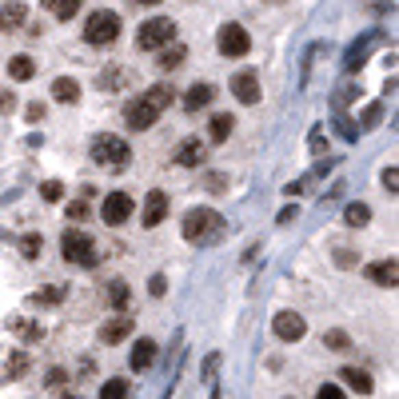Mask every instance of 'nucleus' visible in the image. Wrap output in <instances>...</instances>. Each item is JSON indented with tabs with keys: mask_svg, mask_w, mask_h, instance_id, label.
<instances>
[{
	"mask_svg": "<svg viewBox=\"0 0 399 399\" xmlns=\"http://www.w3.org/2000/svg\"><path fill=\"white\" fill-rule=\"evenodd\" d=\"M172 100H176V88H168V84H152L144 96H136L132 104H124V120H128V128L148 132V128L160 120V112H164Z\"/></svg>",
	"mask_w": 399,
	"mask_h": 399,
	"instance_id": "1",
	"label": "nucleus"
},
{
	"mask_svg": "<svg viewBox=\"0 0 399 399\" xmlns=\"http://www.w3.org/2000/svg\"><path fill=\"white\" fill-rule=\"evenodd\" d=\"M224 235V220H220V211L211 208H192L184 216V240L188 244H216Z\"/></svg>",
	"mask_w": 399,
	"mask_h": 399,
	"instance_id": "2",
	"label": "nucleus"
},
{
	"mask_svg": "<svg viewBox=\"0 0 399 399\" xmlns=\"http://www.w3.org/2000/svg\"><path fill=\"white\" fill-rule=\"evenodd\" d=\"M60 252L68 263H80V268H92L96 259V240L88 232H80V228H68V232L60 235Z\"/></svg>",
	"mask_w": 399,
	"mask_h": 399,
	"instance_id": "3",
	"label": "nucleus"
},
{
	"mask_svg": "<svg viewBox=\"0 0 399 399\" xmlns=\"http://www.w3.org/2000/svg\"><path fill=\"white\" fill-rule=\"evenodd\" d=\"M116 36H120V16L112 8H96L88 16V24H84V40L100 48V44H112Z\"/></svg>",
	"mask_w": 399,
	"mask_h": 399,
	"instance_id": "4",
	"label": "nucleus"
},
{
	"mask_svg": "<svg viewBox=\"0 0 399 399\" xmlns=\"http://www.w3.org/2000/svg\"><path fill=\"white\" fill-rule=\"evenodd\" d=\"M128 156H132V148L128 140H120V136H96L92 140V160L104 168H128Z\"/></svg>",
	"mask_w": 399,
	"mask_h": 399,
	"instance_id": "5",
	"label": "nucleus"
},
{
	"mask_svg": "<svg viewBox=\"0 0 399 399\" xmlns=\"http://www.w3.org/2000/svg\"><path fill=\"white\" fill-rule=\"evenodd\" d=\"M176 40V24L168 21V16H152V21L140 24V32H136V48L144 52H152V48H164Z\"/></svg>",
	"mask_w": 399,
	"mask_h": 399,
	"instance_id": "6",
	"label": "nucleus"
},
{
	"mask_svg": "<svg viewBox=\"0 0 399 399\" xmlns=\"http://www.w3.org/2000/svg\"><path fill=\"white\" fill-rule=\"evenodd\" d=\"M132 211H136L132 196H128V192H112V196H104V204H100V220H104L108 228H120L124 220H132Z\"/></svg>",
	"mask_w": 399,
	"mask_h": 399,
	"instance_id": "7",
	"label": "nucleus"
},
{
	"mask_svg": "<svg viewBox=\"0 0 399 399\" xmlns=\"http://www.w3.org/2000/svg\"><path fill=\"white\" fill-rule=\"evenodd\" d=\"M216 48H220L224 56H244V52L252 48V36H248L240 24H224V28L216 32Z\"/></svg>",
	"mask_w": 399,
	"mask_h": 399,
	"instance_id": "8",
	"label": "nucleus"
},
{
	"mask_svg": "<svg viewBox=\"0 0 399 399\" xmlns=\"http://www.w3.org/2000/svg\"><path fill=\"white\" fill-rule=\"evenodd\" d=\"M272 331H276L280 339H287V344H296V339L307 335V324H304V316H296V311H280V316L272 320Z\"/></svg>",
	"mask_w": 399,
	"mask_h": 399,
	"instance_id": "9",
	"label": "nucleus"
},
{
	"mask_svg": "<svg viewBox=\"0 0 399 399\" xmlns=\"http://www.w3.org/2000/svg\"><path fill=\"white\" fill-rule=\"evenodd\" d=\"M164 216H168V196L160 188H152L148 192V200H144V228H160L164 224Z\"/></svg>",
	"mask_w": 399,
	"mask_h": 399,
	"instance_id": "10",
	"label": "nucleus"
},
{
	"mask_svg": "<svg viewBox=\"0 0 399 399\" xmlns=\"http://www.w3.org/2000/svg\"><path fill=\"white\" fill-rule=\"evenodd\" d=\"M204 156H208V148L196 140V136L180 140V148H176V164H180V168H200V164H204Z\"/></svg>",
	"mask_w": 399,
	"mask_h": 399,
	"instance_id": "11",
	"label": "nucleus"
},
{
	"mask_svg": "<svg viewBox=\"0 0 399 399\" xmlns=\"http://www.w3.org/2000/svg\"><path fill=\"white\" fill-rule=\"evenodd\" d=\"M232 92L240 104H256L259 100V80H256V72H240L232 80Z\"/></svg>",
	"mask_w": 399,
	"mask_h": 399,
	"instance_id": "12",
	"label": "nucleus"
},
{
	"mask_svg": "<svg viewBox=\"0 0 399 399\" xmlns=\"http://www.w3.org/2000/svg\"><path fill=\"white\" fill-rule=\"evenodd\" d=\"M132 328H136V320H132V316H116V320H108V324L100 328V339H104V344H120V339H128V335H132Z\"/></svg>",
	"mask_w": 399,
	"mask_h": 399,
	"instance_id": "13",
	"label": "nucleus"
},
{
	"mask_svg": "<svg viewBox=\"0 0 399 399\" xmlns=\"http://www.w3.org/2000/svg\"><path fill=\"white\" fill-rule=\"evenodd\" d=\"M368 280L379 283V287H396V280H399V263H396V259L372 263V268H368Z\"/></svg>",
	"mask_w": 399,
	"mask_h": 399,
	"instance_id": "14",
	"label": "nucleus"
},
{
	"mask_svg": "<svg viewBox=\"0 0 399 399\" xmlns=\"http://www.w3.org/2000/svg\"><path fill=\"white\" fill-rule=\"evenodd\" d=\"M24 16H28V8H24L21 0L4 4V8H0V32H16V28H24Z\"/></svg>",
	"mask_w": 399,
	"mask_h": 399,
	"instance_id": "15",
	"label": "nucleus"
},
{
	"mask_svg": "<svg viewBox=\"0 0 399 399\" xmlns=\"http://www.w3.org/2000/svg\"><path fill=\"white\" fill-rule=\"evenodd\" d=\"M211 96H216L211 84H192L188 92H184V108H188V112H200V108H208L211 104Z\"/></svg>",
	"mask_w": 399,
	"mask_h": 399,
	"instance_id": "16",
	"label": "nucleus"
},
{
	"mask_svg": "<svg viewBox=\"0 0 399 399\" xmlns=\"http://www.w3.org/2000/svg\"><path fill=\"white\" fill-rule=\"evenodd\" d=\"M128 359H132V368H136V372H148V368L156 363V344H152V339H136V348H132Z\"/></svg>",
	"mask_w": 399,
	"mask_h": 399,
	"instance_id": "17",
	"label": "nucleus"
},
{
	"mask_svg": "<svg viewBox=\"0 0 399 399\" xmlns=\"http://www.w3.org/2000/svg\"><path fill=\"white\" fill-rule=\"evenodd\" d=\"M184 60H188V48H184V44H164V52H160V60H156V64H160L164 72H176Z\"/></svg>",
	"mask_w": 399,
	"mask_h": 399,
	"instance_id": "18",
	"label": "nucleus"
},
{
	"mask_svg": "<svg viewBox=\"0 0 399 399\" xmlns=\"http://www.w3.org/2000/svg\"><path fill=\"white\" fill-rule=\"evenodd\" d=\"M128 80H132V72H128V68L100 72V88H104V92H120V88H128Z\"/></svg>",
	"mask_w": 399,
	"mask_h": 399,
	"instance_id": "19",
	"label": "nucleus"
},
{
	"mask_svg": "<svg viewBox=\"0 0 399 399\" xmlns=\"http://www.w3.org/2000/svg\"><path fill=\"white\" fill-rule=\"evenodd\" d=\"M52 100H60V104H76V100H80V84L68 80V76H60V80L52 84Z\"/></svg>",
	"mask_w": 399,
	"mask_h": 399,
	"instance_id": "20",
	"label": "nucleus"
},
{
	"mask_svg": "<svg viewBox=\"0 0 399 399\" xmlns=\"http://www.w3.org/2000/svg\"><path fill=\"white\" fill-rule=\"evenodd\" d=\"M8 76H12V80H32V76H36V60H32V56H12V60H8Z\"/></svg>",
	"mask_w": 399,
	"mask_h": 399,
	"instance_id": "21",
	"label": "nucleus"
},
{
	"mask_svg": "<svg viewBox=\"0 0 399 399\" xmlns=\"http://www.w3.org/2000/svg\"><path fill=\"white\" fill-rule=\"evenodd\" d=\"M80 4H84V0H44V8L56 21H72V16L80 12Z\"/></svg>",
	"mask_w": 399,
	"mask_h": 399,
	"instance_id": "22",
	"label": "nucleus"
},
{
	"mask_svg": "<svg viewBox=\"0 0 399 399\" xmlns=\"http://www.w3.org/2000/svg\"><path fill=\"white\" fill-rule=\"evenodd\" d=\"M339 379H348V387L359 391V396H368V391H372V376H368V372H359V368H344Z\"/></svg>",
	"mask_w": 399,
	"mask_h": 399,
	"instance_id": "23",
	"label": "nucleus"
},
{
	"mask_svg": "<svg viewBox=\"0 0 399 399\" xmlns=\"http://www.w3.org/2000/svg\"><path fill=\"white\" fill-rule=\"evenodd\" d=\"M232 124H235V120L224 116V112H220V116H211V128H208L211 144H224V140H228V136H232Z\"/></svg>",
	"mask_w": 399,
	"mask_h": 399,
	"instance_id": "24",
	"label": "nucleus"
},
{
	"mask_svg": "<svg viewBox=\"0 0 399 399\" xmlns=\"http://www.w3.org/2000/svg\"><path fill=\"white\" fill-rule=\"evenodd\" d=\"M344 220H348L352 228H363V224L372 220V208H368V204H348V208H344Z\"/></svg>",
	"mask_w": 399,
	"mask_h": 399,
	"instance_id": "25",
	"label": "nucleus"
},
{
	"mask_svg": "<svg viewBox=\"0 0 399 399\" xmlns=\"http://www.w3.org/2000/svg\"><path fill=\"white\" fill-rule=\"evenodd\" d=\"M100 399H128V379H104Z\"/></svg>",
	"mask_w": 399,
	"mask_h": 399,
	"instance_id": "26",
	"label": "nucleus"
},
{
	"mask_svg": "<svg viewBox=\"0 0 399 399\" xmlns=\"http://www.w3.org/2000/svg\"><path fill=\"white\" fill-rule=\"evenodd\" d=\"M108 300H112V307H124V304H128V283L112 280V283H108Z\"/></svg>",
	"mask_w": 399,
	"mask_h": 399,
	"instance_id": "27",
	"label": "nucleus"
},
{
	"mask_svg": "<svg viewBox=\"0 0 399 399\" xmlns=\"http://www.w3.org/2000/svg\"><path fill=\"white\" fill-rule=\"evenodd\" d=\"M40 248H44V240H40L36 232H28V235L21 240V252H24L28 259H36V256H40Z\"/></svg>",
	"mask_w": 399,
	"mask_h": 399,
	"instance_id": "28",
	"label": "nucleus"
},
{
	"mask_svg": "<svg viewBox=\"0 0 399 399\" xmlns=\"http://www.w3.org/2000/svg\"><path fill=\"white\" fill-rule=\"evenodd\" d=\"M324 344H328L331 352H348V344H352V339H348V331H328V335H324Z\"/></svg>",
	"mask_w": 399,
	"mask_h": 399,
	"instance_id": "29",
	"label": "nucleus"
},
{
	"mask_svg": "<svg viewBox=\"0 0 399 399\" xmlns=\"http://www.w3.org/2000/svg\"><path fill=\"white\" fill-rule=\"evenodd\" d=\"M40 196H44L48 204H56V200L64 196V184H60V180H44V184H40Z\"/></svg>",
	"mask_w": 399,
	"mask_h": 399,
	"instance_id": "30",
	"label": "nucleus"
},
{
	"mask_svg": "<svg viewBox=\"0 0 399 399\" xmlns=\"http://www.w3.org/2000/svg\"><path fill=\"white\" fill-rule=\"evenodd\" d=\"M60 300H64V287H48L36 296V304H60Z\"/></svg>",
	"mask_w": 399,
	"mask_h": 399,
	"instance_id": "31",
	"label": "nucleus"
},
{
	"mask_svg": "<svg viewBox=\"0 0 399 399\" xmlns=\"http://www.w3.org/2000/svg\"><path fill=\"white\" fill-rule=\"evenodd\" d=\"M379 116H383V108L379 104H372V108H363V128H376Z\"/></svg>",
	"mask_w": 399,
	"mask_h": 399,
	"instance_id": "32",
	"label": "nucleus"
},
{
	"mask_svg": "<svg viewBox=\"0 0 399 399\" xmlns=\"http://www.w3.org/2000/svg\"><path fill=\"white\" fill-rule=\"evenodd\" d=\"M24 120H28V124H40V120H44V104H28V108H24Z\"/></svg>",
	"mask_w": 399,
	"mask_h": 399,
	"instance_id": "33",
	"label": "nucleus"
},
{
	"mask_svg": "<svg viewBox=\"0 0 399 399\" xmlns=\"http://www.w3.org/2000/svg\"><path fill=\"white\" fill-rule=\"evenodd\" d=\"M316 399H348V396H344V391H339L335 383H324V387L316 391Z\"/></svg>",
	"mask_w": 399,
	"mask_h": 399,
	"instance_id": "34",
	"label": "nucleus"
},
{
	"mask_svg": "<svg viewBox=\"0 0 399 399\" xmlns=\"http://www.w3.org/2000/svg\"><path fill=\"white\" fill-rule=\"evenodd\" d=\"M84 216H88V204H84V200L68 204V220H84Z\"/></svg>",
	"mask_w": 399,
	"mask_h": 399,
	"instance_id": "35",
	"label": "nucleus"
},
{
	"mask_svg": "<svg viewBox=\"0 0 399 399\" xmlns=\"http://www.w3.org/2000/svg\"><path fill=\"white\" fill-rule=\"evenodd\" d=\"M383 188H387V192L399 188V172H396V168H387V172H383Z\"/></svg>",
	"mask_w": 399,
	"mask_h": 399,
	"instance_id": "36",
	"label": "nucleus"
},
{
	"mask_svg": "<svg viewBox=\"0 0 399 399\" xmlns=\"http://www.w3.org/2000/svg\"><path fill=\"white\" fill-rule=\"evenodd\" d=\"M24 363H28V359H24V352H16V359H12V368H8V379H16L24 372Z\"/></svg>",
	"mask_w": 399,
	"mask_h": 399,
	"instance_id": "37",
	"label": "nucleus"
},
{
	"mask_svg": "<svg viewBox=\"0 0 399 399\" xmlns=\"http://www.w3.org/2000/svg\"><path fill=\"white\" fill-rule=\"evenodd\" d=\"M164 287H168L164 276H152V283H148V292H152V296H164Z\"/></svg>",
	"mask_w": 399,
	"mask_h": 399,
	"instance_id": "38",
	"label": "nucleus"
},
{
	"mask_svg": "<svg viewBox=\"0 0 399 399\" xmlns=\"http://www.w3.org/2000/svg\"><path fill=\"white\" fill-rule=\"evenodd\" d=\"M16 108V96L12 92H0V112H12Z\"/></svg>",
	"mask_w": 399,
	"mask_h": 399,
	"instance_id": "39",
	"label": "nucleus"
},
{
	"mask_svg": "<svg viewBox=\"0 0 399 399\" xmlns=\"http://www.w3.org/2000/svg\"><path fill=\"white\" fill-rule=\"evenodd\" d=\"M48 383H52V387H60V383H64V372H60V368H56V372H48Z\"/></svg>",
	"mask_w": 399,
	"mask_h": 399,
	"instance_id": "40",
	"label": "nucleus"
},
{
	"mask_svg": "<svg viewBox=\"0 0 399 399\" xmlns=\"http://www.w3.org/2000/svg\"><path fill=\"white\" fill-rule=\"evenodd\" d=\"M140 4H160V0H140Z\"/></svg>",
	"mask_w": 399,
	"mask_h": 399,
	"instance_id": "41",
	"label": "nucleus"
}]
</instances>
